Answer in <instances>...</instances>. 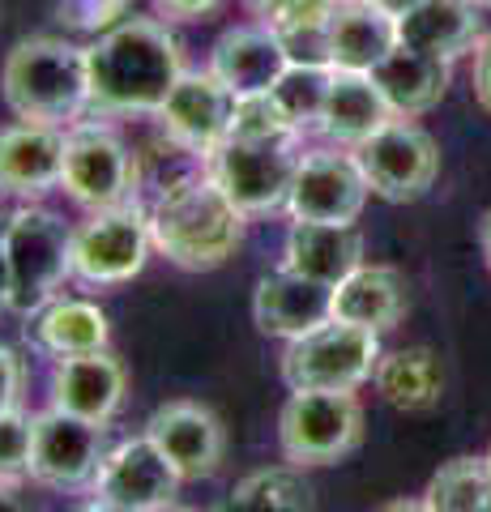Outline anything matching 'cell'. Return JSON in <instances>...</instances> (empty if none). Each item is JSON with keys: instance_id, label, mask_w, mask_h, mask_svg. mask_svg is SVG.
Wrapping results in <instances>:
<instances>
[{"instance_id": "1", "label": "cell", "mask_w": 491, "mask_h": 512, "mask_svg": "<svg viewBox=\"0 0 491 512\" xmlns=\"http://www.w3.org/2000/svg\"><path fill=\"white\" fill-rule=\"evenodd\" d=\"M90 116H158L184 77V47L163 18H124L86 47Z\"/></svg>"}, {"instance_id": "2", "label": "cell", "mask_w": 491, "mask_h": 512, "mask_svg": "<svg viewBox=\"0 0 491 512\" xmlns=\"http://www.w3.org/2000/svg\"><path fill=\"white\" fill-rule=\"evenodd\" d=\"M154 248L180 269H218L227 265L244 239V214L210 180V171L154 192L146 201Z\"/></svg>"}, {"instance_id": "3", "label": "cell", "mask_w": 491, "mask_h": 512, "mask_svg": "<svg viewBox=\"0 0 491 512\" xmlns=\"http://www.w3.org/2000/svg\"><path fill=\"white\" fill-rule=\"evenodd\" d=\"M0 94L9 111L30 124L69 128L90 116V60L86 47L56 35L22 39L0 64Z\"/></svg>"}, {"instance_id": "4", "label": "cell", "mask_w": 491, "mask_h": 512, "mask_svg": "<svg viewBox=\"0 0 491 512\" xmlns=\"http://www.w3.org/2000/svg\"><path fill=\"white\" fill-rule=\"evenodd\" d=\"M0 252L9 269V312L39 316L73 278V227L39 201H22L0 227Z\"/></svg>"}, {"instance_id": "5", "label": "cell", "mask_w": 491, "mask_h": 512, "mask_svg": "<svg viewBox=\"0 0 491 512\" xmlns=\"http://www.w3.org/2000/svg\"><path fill=\"white\" fill-rule=\"evenodd\" d=\"M60 188L69 201L86 210H116V205L141 201V167L137 150L107 120H77L65 128V175Z\"/></svg>"}, {"instance_id": "6", "label": "cell", "mask_w": 491, "mask_h": 512, "mask_svg": "<svg viewBox=\"0 0 491 512\" xmlns=\"http://www.w3.org/2000/svg\"><path fill=\"white\" fill-rule=\"evenodd\" d=\"M380 363V333L346 325V320H325L304 338L287 342L282 355V384L291 393L329 389V393H355L363 380L376 376Z\"/></svg>"}, {"instance_id": "7", "label": "cell", "mask_w": 491, "mask_h": 512, "mask_svg": "<svg viewBox=\"0 0 491 512\" xmlns=\"http://www.w3.org/2000/svg\"><path fill=\"white\" fill-rule=\"evenodd\" d=\"M299 141L304 137H227L223 146L210 154V180L231 197V205L244 218H261L274 210H287L291 180L299 167Z\"/></svg>"}, {"instance_id": "8", "label": "cell", "mask_w": 491, "mask_h": 512, "mask_svg": "<svg viewBox=\"0 0 491 512\" xmlns=\"http://www.w3.org/2000/svg\"><path fill=\"white\" fill-rule=\"evenodd\" d=\"M363 440V406L355 393L304 389L278 414V444L291 466H334Z\"/></svg>"}, {"instance_id": "9", "label": "cell", "mask_w": 491, "mask_h": 512, "mask_svg": "<svg viewBox=\"0 0 491 512\" xmlns=\"http://www.w3.org/2000/svg\"><path fill=\"white\" fill-rule=\"evenodd\" d=\"M150 248V218L141 201L94 210L82 227H73V278L86 286H120L146 269Z\"/></svg>"}, {"instance_id": "10", "label": "cell", "mask_w": 491, "mask_h": 512, "mask_svg": "<svg viewBox=\"0 0 491 512\" xmlns=\"http://www.w3.org/2000/svg\"><path fill=\"white\" fill-rule=\"evenodd\" d=\"M359 171L368 180L372 197L406 205L419 201L440 175V146L436 137L415 120H389L363 146H355Z\"/></svg>"}, {"instance_id": "11", "label": "cell", "mask_w": 491, "mask_h": 512, "mask_svg": "<svg viewBox=\"0 0 491 512\" xmlns=\"http://www.w3.org/2000/svg\"><path fill=\"white\" fill-rule=\"evenodd\" d=\"M368 197L355 150H308L295 167L287 214L291 222H359Z\"/></svg>"}, {"instance_id": "12", "label": "cell", "mask_w": 491, "mask_h": 512, "mask_svg": "<svg viewBox=\"0 0 491 512\" xmlns=\"http://www.w3.org/2000/svg\"><path fill=\"white\" fill-rule=\"evenodd\" d=\"M107 457L103 423H86L69 410L47 406L35 414V448H30V478L56 491L94 483Z\"/></svg>"}, {"instance_id": "13", "label": "cell", "mask_w": 491, "mask_h": 512, "mask_svg": "<svg viewBox=\"0 0 491 512\" xmlns=\"http://www.w3.org/2000/svg\"><path fill=\"white\" fill-rule=\"evenodd\" d=\"M184 478L176 474V466L163 457L150 436H133V440H120L116 448H107L99 474H94V495L99 500H112L120 508H133V512H163L176 500Z\"/></svg>"}, {"instance_id": "14", "label": "cell", "mask_w": 491, "mask_h": 512, "mask_svg": "<svg viewBox=\"0 0 491 512\" xmlns=\"http://www.w3.org/2000/svg\"><path fill=\"white\" fill-rule=\"evenodd\" d=\"M231 116L235 94L210 69H184L176 90L167 94L163 111H158V128L176 137L180 146L210 158L231 137Z\"/></svg>"}, {"instance_id": "15", "label": "cell", "mask_w": 491, "mask_h": 512, "mask_svg": "<svg viewBox=\"0 0 491 512\" xmlns=\"http://www.w3.org/2000/svg\"><path fill=\"white\" fill-rule=\"evenodd\" d=\"M65 175V128L18 120L0 128V192L18 201H43Z\"/></svg>"}, {"instance_id": "16", "label": "cell", "mask_w": 491, "mask_h": 512, "mask_svg": "<svg viewBox=\"0 0 491 512\" xmlns=\"http://www.w3.org/2000/svg\"><path fill=\"white\" fill-rule=\"evenodd\" d=\"M146 436L163 448V457L176 466L184 483L210 478L218 470V461L227 453L223 423L214 419V410H205L201 402H167L150 414Z\"/></svg>"}, {"instance_id": "17", "label": "cell", "mask_w": 491, "mask_h": 512, "mask_svg": "<svg viewBox=\"0 0 491 512\" xmlns=\"http://www.w3.org/2000/svg\"><path fill=\"white\" fill-rule=\"evenodd\" d=\"M287 52L274 35L269 22H244L231 26L218 35V43L210 47V69L218 82H223L235 99H248V94H269L278 86V77L287 73Z\"/></svg>"}, {"instance_id": "18", "label": "cell", "mask_w": 491, "mask_h": 512, "mask_svg": "<svg viewBox=\"0 0 491 512\" xmlns=\"http://www.w3.org/2000/svg\"><path fill=\"white\" fill-rule=\"evenodd\" d=\"M252 320L265 338L295 342L316 325L334 320V286L299 278L291 269H274L252 291Z\"/></svg>"}, {"instance_id": "19", "label": "cell", "mask_w": 491, "mask_h": 512, "mask_svg": "<svg viewBox=\"0 0 491 512\" xmlns=\"http://www.w3.org/2000/svg\"><path fill=\"white\" fill-rule=\"evenodd\" d=\"M363 265V231L355 222H291L282 239V269L338 286Z\"/></svg>"}, {"instance_id": "20", "label": "cell", "mask_w": 491, "mask_h": 512, "mask_svg": "<svg viewBox=\"0 0 491 512\" xmlns=\"http://www.w3.org/2000/svg\"><path fill=\"white\" fill-rule=\"evenodd\" d=\"M124 363L112 359L107 350H94V355H73L60 359L52 367V406L69 410L86 423H112V414L124 402Z\"/></svg>"}, {"instance_id": "21", "label": "cell", "mask_w": 491, "mask_h": 512, "mask_svg": "<svg viewBox=\"0 0 491 512\" xmlns=\"http://www.w3.org/2000/svg\"><path fill=\"white\" fill-rule=\"evenodd\" d=\"M406 308H410V282L393 265L363 261L351 278H342L334 286V316L346 320V325L372 329V333L398 329Z\"/></svg>"}, {"instance_id": "22", "label": "cell", "mask_w": 491, "mask_h": 512, "mask_svg": "<svg viewBox=\"0 0 491 512\" xmlns=\"http://www.w3.org/2000/svg\"><path fill=\"white\" fill-rule=\"evenodd\" d=\"M389 120H398L385 103V94L376 90L372 73H351V69H334V82H329V99L321 111V124L316 133L334 146L355 150L363 146L372 133H380Z\"/></svg>"}, {"instance_id": "23", "label": "cell", "mask_w": 491, "mask_h": 512, "mask_svg": "<svg viewBox=\"0 0 491 512\" xmlns=\"http://www.w3.org/2000/svg\"><path fill=\"white\" fill-rule=\"evenodd\" d=\"M376 90L385 94L389 111L398 120H415L423 111H432L449 90V60H436L427 52H415V47H393L372 69Z\"/></svg>"}, {"instance_id": "24", "label": "cell", "mask_w": 491, "mask_h": 512, "mask_svg": "<svg viewBox=\"0 0 491 512\" xmlns=\"http://www.w3.org/2000/svg\"><path fill=\"white\" fill-rule=\"evenodd\" d=\"M479 5L474 0H423L398 18V43L436 60H457L479 43Z\"/></svg>"}, {"instance_id": "25", "label": "cell", "mask_w": 491, "mask_h": 512, "mask_svg": "<svg viewBox=\"0 0 491 512\" xmlns=\"http://www.w3.org/2000/svg\"><path fill=\"white\" fill-rule=\"evenodd\" d=\"M393 47H398V18H389L372 0H342L334 13V35H329L334 69L372 73Z\"/></svg>"}, {"instance_id": "26", "label": "cell", "mask_w": 491, "mask_h": 512, "mask_svg": "<svg viewBox=\"0 0 491 512\" xmlns=\"http://www.w3.org/2000/svg\"><path fill=\"white\" fill-rule=\"evenodd\" d=\"M112 325L107 312L90 299H52L47 308L35 316V342L56 359H73V355H94L107 350Z\"/></svg>"}, {"instance_id": "27", "label": "cell", "mask_w": 491, "mask_h": 512, "mask_svg": "<svg viewBox=\"0 0 491 512\" xmlns=\"http://www.w3.org/2000/svg\"><path fill=\"white\" fill-rule=\"evenodd\" d=\"M376 389L393 410L406 414H423L440 402L445 393V367L427 346H410V350H393V355H380L376 363Z\"/></svg>"}, {"instance_id": "28", "label": "cell", "mask_w": 491, "mask_h": 512, "mask_svg": "<svg viewBox=\"0 0 491 512\" xmlns=\"http://www.w3.org/2000/svg\"><path fill=\"white\" fill-rule=\"evenodd\" d=\"M218 512H312V487L299 466H265L244 474Z\"/></svg>"}, {"instance_id": "29", "label": "cell", "mask_w": 491, "mask_h": 512, "mask_svg": "<svg viewBox=\"0 0 491 512\" xmlns=\"http://www.w3.org/2000/svg\"><path fill=\"white\" fill-rule=\"evenodd\" d=\"M342 0H295L291 9H282L274 22V35L282 43L291 64H329V35H334V13Z\"/></svg>"}, {"instance_id": "30", "label": "cell", "mask_w": 491, "mask_h": 512, "mask_svg": "<svg viewBox=\"0 0 491 512\" xmlns=\"http://www.w3.org/2000/svg\"><path fill=\"white\" fill-rule=\"evenodd\" d=\"M432 512H491V457H453L427 483Z\"/></svg>"}, {"instance_id": "31", "label": "cell", "mask_w": 491, "mask_h": 512, "mask_svg": "<svg viewBox=\"0 0 491 512\" xmlns=\"http://www.w3.org/2000/svg\"><path fill=\"white\" fill-rule=\"evenodd\" d=\"M329 82H334V69L329 64H287V73L278 77V86L269 90L274 94L278 111L291 120V128L299 137L308 128L321 124V111L329 99Z\"/></svg>"}, {"instance_id": "32", "label": "cell", "mask_w": 491, "mask_h": 512, "mask_svg": "<svg viewBox=\"0 0 491 512\" xmlns=\"http://www.w3.org/2000/svg\"><path fill=\"white\" fill-rule=\"evenodd\" d=\"M30 448H35V414L5 410L0 414V483L13 487L30 474Z\"/></svg>"}, {"instance_id": "33", "label": "cell", "mask_w": 491, "mask_h": 512, "mask_svg": "<svg viewBox=\"0 0 491 512\" xmlns=\"http://www.w3.org/2000/svg\"><path fill=\"white\" fill-rule=\"evenodd\" d=\"M231 137H248V141H269V137H299L291 120L278 111L274 94H248L235 99V116H231Z\"/></svg>"}, {"instance_id": "34", "label": "cell", "mask_w": 491, "mask_h": 512, "mask_svg": "<svg viewBox=\"0 0 491 512\" xmlns=\"http://www.w3.org/2000/svg\"><path fill=\"white\" fill-rule=\"evenodd\" d=\"M124 18H133V0H56V22L82 35H107Z\"/></svg>"}, {"instance_id": "35", "label": "cell", "mask_w": 491, "mask_h": 512, "mask_svg": "<svg viewBox=\"0 0 491 512\" xmlns=\"http://www.w3.org/2000/svg\"><path fill=\"white\" fill-rule=\"evenodd\" d=\"M223 5V0H154V13L163 22H201Z\"/></svg>"}, {"instance_id": "36", "label": "cell", "mask_w": 491, "mask_h": 512, "mask_svg": "<svg viewBox=\"0 0 491 512\" xmlns=\"http://www.w3.org/2000/svg\"><path fill=\"white\" fill-rule=\"evenodd\" d=\"M18 393H22V363L9 346H0V414L18 406Z\"/></svg>"}, {"instance_id": "37", "label": "cell", "mask_w": 491, "mask_h": 512, "mask_svg": "<svg viewBox=\"0 0 491 512\" xmlns=\"http://www.w3.org/2000/svg\"><path fill=\"white\" fill-rule=\"evenodd\" d=\"M474 99L491 116V35H483L474 47Z\"/></svg>"}, {"instance_id": "38", "label": "cell", "mask_w": 491, "mask_h": 512, "mask_svg": "<svg viewBox=\"0 0 491 512\" xmlns=\"http://www.w3.org/2000/svg\"><path fill=\"white\" fill-rule=\"evenodd\" d=\"M291 5H295V0H244V9H248V13H257L261 22H274L278 13H282V9H291Z\"/></svg>"}, {"instance_id": "39", "label": "cell", "mask_w": 491, "mask_h": 512, "mask_svg": "<svg viewBox=\"0 0 491 512\" xmlns=\"http://www.w3.org/2000/svg\"><path fill=\"white\" fill-rule=\"evenodd\" d=\"M376 9H385L389 18H402V13H410V9H419L423 0H372Z\"/></svg>"}, {"instance_id": "40", "label": "cell", "mask_w": 491, "mask_h": 512, "mask_svg": "<svg viewBox=\"0 0 491 512\" xmlns=\"http://www.w3.org/2000/svg\"><path fill=\"white\" fill-rule=\"evenodd\" d=\"M380 512H432V508H427V500H393Z\"/></svg>"}, {"instance_id": "41", "label": "cell", "mask_w": 491, "mask_h": 512, "mask_svg": "<svg viewBox=\"0 0 491 512\" xmlns=\"http://www.w3.org/2000/svg\"><path fill=\"white\" fill-rule=\"evenodd\" d=\"M0 512H26V504L13 495V487H5L0 483Z\"/></svg>"}, {"instance_id": "42", "label": "cell", "mask_w": 491, "mask_h": 512, "mask_svg": "<svg viewBox=\"0 0 491 512\" xmlns=\"http://www.w3.org/2000/svg\"><path fill=\"white\" fill-rule=\"evenodd\" d=\"M9 312V269H5V252H0V316Z\"/></svg>"}, {"instance_id": "43", "label": "cell", "mask_w": 491, "mask_h": 512, "mask_svg": "<svg viewBox=\"0 0 491 512\" xmlns=\"http://www.w3.org/2000/svg\"><path fill=\"white\" fill-rule=\"evenodd\" d=\"M77 512H133V508H120V504H112V500H99V495H94V500H90L86 508H77Z\"/></svg>"}, {"instance_id": "44", "label": "cell", "mask_w": 491, "mask_h": 512, "mask_svg": "<svg viewBox=\"0 0 491 512\" xmlns=\"http://www.w3.org/2000/svg\"><path fill=\"white\" fill-rule=\"evenodd\" d=\"M479 239H483V256H487V265H491V210H487V218H483Z\"/></svg>"}, {"instance_id": "45", "label": "cell", "mask_w": 491, "mask_h": 512, "mask_svg": "<svg viewBox=\"0 0 491 512\" xmlns=\"http://www.w3.org/2000/svg\"><path fill=\"white\" fill-rule=\"evenodd\" d=\"M163 512H188V508H163Z\"/></svg>"}, {"instance_id": "46", "label": "cell", "mask_w": 491, "mask_h": 512, "mask_svg": "<svg viewBox=\"0 0 491 512\" xmlns=\"http://www.w3.org/2000/svg\"><path fill=\"white\" fill-rule=\"evenodd\" d=\"M474 5H491V0H474Z\"/></svg>"}, {"instance_id": "47", "label": "cell", "mask_w": 491, "mask_h": 512, "mask_svg": "<svg viewBox=\"0 0 491 512\" xmlns=\"http://www.w3.org/2000/svg\"><path fill=\"white\" fill-rule=\"evenodd\" d=\"M487 457H491V453H487Z\"/></svg>"}]
</instances>
